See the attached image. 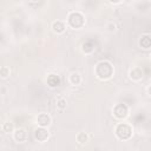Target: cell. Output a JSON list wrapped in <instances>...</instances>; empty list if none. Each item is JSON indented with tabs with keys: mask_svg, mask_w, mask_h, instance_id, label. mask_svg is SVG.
<instances>
[{
	"mask_svg": "<svg viewBox=\"0 0 151 151\" xmlns=\"http://www.w3.org/2000/svg\"><path fill=\"white\" fill-rule=\"evenodd\" d=\"M111 4H113V5H120L124 0H109Z\"/></svg>",
	"mask_w": 151,
	"mask_h": 151,
	"instance_id": "ac0fdd59",
	"label": "cell"
},
{
	"mask_svg": "<svg viewBox=\"0 0 151 151\" xmlns=\"http://www.w3.org/2000/svg\"><path fill=\"white\" fill-rule=\"evenodd\" d=\"M14 129H15L14 123H13V122H9V120L5 122V123L1 125V130H2V132H5V133H11V132L14 131Z\"/></svg>",
	"mask_w": 151,
	"mask_h": 151,
	"instance_id": "4fadbf2b",
	"label": "cell"
},
{
	"mask_svg": "<svg viewBox=\"0 0 151 151\" xmlns=\"http://www.w3.org/2000/svg\"><path fill=\"white\" fill-rule=\"evenodd\" d=\"M76 139H77V142H78L80 145H84V144H86V143L88 142V134H87L86 132L81 131V132H79V133L77 134Z\"/></svg>",
	"mask_w": 151,
	"mask_h": 151,
	"instance_id": "5bb4252c",
	"label": "cell"
},
{
	"mask_svg": "<svg viewBox=\"0 0 151 151\" xmlns=\"http://www.w3.org/2000/svg\"><path fill=\"white\" fill-rule=\"evenodd\" d=\"M113 65L109 60H100L94 67V74L99 80H107L113 76Z\"/></svg>",
	"mask_w": 151,
	"mask_h": 151,
	"instance_id": "6da1fadb",
	"label": "cell"
},
{
	"mask_svg": "<svg viewBox=\"0 0 151 151\" xmlns=\"http://www.w3.org/2000/svg\"><path fill=\"white\" fill-rule=\"evenodd\" d=\"M66 25L72 29H79L85 25V17L79 11L70 12L66 19Z\"/></svg>",
	"mask_w": 151,
	"mask_h": 151,
	"instance_id": "7a4b0ae2",
	"label": "cell"
},
{
	"mask_svg": "<svg viewBox=\"0 0 151 151\" xmlns=\"http://www.w3.org/2000/svg\"><path fill=\"white\" fill-rule=\"evenodd\" d=\"M35 122H37V125L38 126H42V127H48L52 123V118L48 113H45V112H41L35 118Z\"/></svg>",
	"mask_w": 151,
	"mask_h": 151,
	"instance_id": "8992f818",
	"label": "cell"
},
{
	"mask_svg": "<svg viewBox=\"0 0 151 151\" xmlns=\"http://www.w3.org/2000/svg\"><path fill=\"white\" fill-rule=\"evenodd\" d=\"M112 114L116 119L118 120H123L129 116V106L126 104H116L112 109Z\"/></svg>",
	"mask_w": 151,
	"mask_h": 151,
	"instance_id": "277c9868",
	"label": "cell"
},
{
	"mask_svg": "<svg viewBox=\"0 0 151 151\" xmlns=\"http://www.w3.org/2000/svg\"><path fill=\"white\" fill-rule=\"evenodd\" d=\"M55 106H57L59 110H65L66 106H67V100H66L65 98H59V99L57 100Z\"/></svg>",
	"mask_w": 151,
	"mask_h": 151,
	"instance_id": "2e32d148",
	"label": "cell"
},
{
	"mask_svg": "<svg viewBox=\"0 0 151 151\" xmlns=\"http://www.w3.org/2000/svg\"><path fill=\"white\" fill-rule=\"evenodd\" d=\"M106 29H107L109 32H116V29H117L116 22H113V21L107 22V24H106Z\"/></svg>",
	"mask_w": 151,
	"mask_h": 151,
	"instance_id": "e0dca14e",
	"label": "cell"
},
{
	"mask_svg": "<svg viewBox=\"0 0 151 151\" xmlns=\"http://www.w3.org/2000/svg\"><path fill=\"white\" fill-rule=\"evenodd\" d=\"M28 1H31V2H38V1H40V0H28Z\"/></svg>",
	"mask_w": 151,
	"mask_h": 151,
	"instance_id": "d6986e66",
	"label": "cell"
},
{
	"mask_svg": "<svg viewBox=\"0 0 151 151\" xmlns=\"http://www.w3.org/2000/svg\"><path fill=\"white\" fill-rule=\"evenodd\" d=\"M138 45L140 48L143 50H149L150 46H151V35L149 33H144L139 37V40H138Z\"/></svg>",
	"mask_w": 151,
	"mask_h": 151,
	"instance_id": "9c48e42d",
	"label": "cell"
},
{
	"mask_svg": "<svg viewBox=\"0 0 151 151\" xmlns=\"http://www.w3.org/2000/svg\"><path fill=\"white\" fill-rule=\"evenodd\" d=\"M114 134L120 140H129L133 134V127L129 123H118L114 127Z\"/></svg>",
	"mask_w": 151,
	"mask_h": 151,
	"instance_id": "3957f363",
	"label": "cell"
},
{
	"mask_svg": "<svg viewBox=\"0 0 151 151\" xmlns=\"http://www.w3.org/2000/svg\"><path fill=\"white\" fill-rule=\"evenodd\" d=\"M50 137V133H48V130L46 127H42V126H38L35 130H34V138L35 140L40 142V143H45Z\"/></svg>",
	"mask_w": 151,
	"mask_h": 151,
	"instance_id": "5b68a950",
	"label": "cell"
},
{
	"mask_svg": "<svg viewBox=\"0 0 151 151\" xmlns=\"http://www.w3.org/2000/svg\"><path fill=\"white\" fill-rule=\"evenodd\" d=\"M11 76V68L8 66H1L0 67V78L7 79Z\"/></svg>",
	"mask_w": 151,
	"mask_h": 151,
	"instance_id": "9a60e30c",
	"label": "cell"
},
{
	"mask_svg": "<svg viewBox=\"0 0 151 151\" xmlns=\"http://www.w3.org/2000/svg\"><path fill=\"white\" fill-rule=\"evenodd\" d=\"M129 77H130V79L133 80V81H140V80L143 79V77H144V73H143L142 67H139V66L132 67V68L129 71Z\"/></svg>",
	"mask_w": 151,
	"mask_h": 151,
	"instance_id": "ba28073f",
	"label": "cell"
},
{
	"mask_svg": "<svg viewBox=\"0 0 151 151\" xmlns=\"http://www.w3.org/2000/svg\"><path fill=\"white\" fill-rule=\"evenodd\" d=\"M27 137H28V133L25 129L20 127V129H14L13 131V139L17 142V143H24L27 140Z\"/></svg>",
	"mask_w": 151,
	"mask_h": 151,
	"instance_id": "52a82bcc",
	"label": "cell"
},
{
	"mask_svg": "<svg viewBox=\"0 0 151 151\" xmlns=\"http://www.w3.org/2000/svg\"><path fill=\"white\" fill-rule=\"evenodd\" d=\"M66 27H67V25H66V22L63 21V20H55V21H53V24H52V29H53V32L57 33V34L64 33V32L66 31Z\"/></svg>",
	"mask_w": 151,
	"mask_h": 151,
	"instance_id": "8fae6325",
	"label": "cell"
},
{
	"mask_svg": "<svg viewBox=\"0 0 151 151\" xmlns=\"http://www.w3.org/2000/svg\"><path fill=\"white\" fill-rule=\"evenodd\" d=\"M68 83L72 86H78L81 84V76L78 72H72L68 76Z\"/></svg>",
	"mask_w": 151,
	"mask_h": 151,
	"instance_id": "7c38bea8",
	"label": "cell"
},
{
	"mask_svg": "<svg viewBox=\"0 0 151 151\" xmlns=\"http://www.w3.org/2000/svg\"><path fill=\"white\" fill-rule=\"evenodd\" d=\"M60 77L58 76V74H55V73H50L48 76H47V79H46V83H47V85L51 87V88H55V87H58L59 85H60Z\"/></svg>",
	"mask_w": 151,
	"mask_h": 151,
	"instance_id": "30bf717a",
	"label": "cell"
}]
</instances>
